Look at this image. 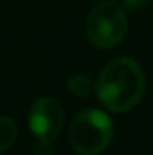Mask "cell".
Instances as JSON below:
<instances>
[{
    "label": "cell",
    "instance_id": "6da1fadb",
    "mask_svg": "<svg viewBox=\"0 0 153 155\" xmlns=\"http://www.w3.org/2000/svg\"><path fill=\"white\" fill-rule=\"evenodd\" d=\"M144 72L132 58H117L108 63L94 87L103 107L112 112H128L135 108L144 96Z\"/></svg>",
    "mask_w": 153,
    "mask_h": 155
},
{
    "label": "cell",
    "instance_id": "7a4b0ae2",
    "mask_svg": "<svg viewBox=\"0 0 153 155\" xmlns=\"http://www.w3.org/2000/svg\"><path fill=\"white\" fill-rule=\"evenodd\" d=\"M114 124L106 112L97 108L83 110L72 121L69 130V141L79 155H99L112 141Z\"/></svg>",
    "mask_w": 153,
    "mask_h": 155
},
{
    "label": "cell",
    "instance_id": "3957f363",
    "mask_svg": "<svg viewBox=\"0 0 153 155\" xmlns=\"http://www.w3.org/2000/svg\"><path fill=\"white\" fill-rule=\"evenodd\" d=\"M86 38L97 49H112L124 38L128 20L124 7L114 0L99 2L86 16Z\"/></svg>",
    "mask_w": 153,
    "mask_h": 155
},
{
    "label": "cell",
    "instance_id": "277c9868",
    "mask_svg": "<svg viewBox=\"0 0 153 155\" xmlns=\"http://www.w3.org/2000/svg\"><path fill=\"white\" fill-rule=\"evenodd\" d=\"M63 126L61 105L52 97H40L29 110V128L40 143H52Z\"/></svg>",
    "mask_w": 153,
    "mask_h": 155
},
{
    "label": "cell",
    "instance_id": "5b68a950",
    "mask_svg": "<svg viewBox=\"0 0 153 155\" xmlns=\"http://www.w3.org/2000/svg\"><path fill=\"white\" fill-rule=\"evenodd\" d=\"M16 141V124L13 119L0 116V153L9 150Z\"/></svg>",
    "mask_w": 153,
    "mask_h": 155
},
{
    "label": "cell",
    "instance_id": "8992f818",
    "mask_svg": "<svg viewBox=\"0 0 153 155\" xmlns=\"http://www.w3.org/2000/svg\"><path fill=\"white\" fill-rule=\"evenodd\" d=\"M67 87H69V90H70L72 94L81 96V97H86V96H90V94L94 92V87H96V85H92V81H90L86 76L76 74V76L69 78Z\"/></svg>",
    "mask_w": 153,
    "mask_h": 155
},
{
    "label": "cell",
    "instance_id": "52a82bcc",
    "mask_svg": "<svg viewBox=\"0 0 153 155\" xmlns=\"http://www.w3.org/2000/svg\"><path fill=\"white\" fill-rule=\"evenodd\" d=\"M150 4H151V0H122V5L130 11H141Z\"/></svg>",
    "mask_w": 153,
    "mask_h": 155
}]
</instances>
